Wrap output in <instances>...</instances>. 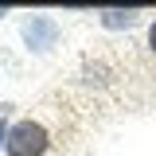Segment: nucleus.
I'll use <instances>...</instances> for the list:
<instances>
[{
    "label": "nucleus",
    "instance_id": "6",
    "mask_svg": "<svg viewBox=\"0 0 156 156\" xmlns=\"http://www.w3.org/2000/svg\"><path fill=\"white\" fill-rule=\"evenodd\" d=\"M0 16H8V8H0Z\"/></svg>",
    "mask_w": 156,
    "mask_h": 156
},
{
    "label": "nucleus",
    "instance_id": "3",
    "mask_svg": "<svg viewBox=\"0 0 156 156\" xmlns=\"http://www.w3.org/2000/svg\"><path fill=\"white\" fill-rule=\"evenodd\" d=\"M140 16L144 12H136V8H105V12H98L101 27H109V31H117V27H136Z\"/></svg>",
    "mask_w": 156,
    "mask_h": 156
},
{
    "label": "nucleus",
    "instance_id": "1",
    "mask_svg": "<svg viewBox=\"0 0 156 156\" xmlns=\"http://www.w3.org/2000/svg\"><path fill=\"white\" fill-rule=\"evenodd\" d=\"M47 144H51V136H47V129H43L39 121H16V125L8 129L4 152L8 156H43Z\"/></svg>",
    "mask_w": 156,
    "mask_h": 156
},
{
    "label": "nucleus",
    "instance_id": "2",
    "mask_svg": "<svg viewBox=\"0 0 156 156\" xmlns=\"http://www.w3.org/2000/svg\"><path fill=\"white\" fill-rule=\"evenodd\" d=\"M55 35H58V27H55L51 16H31L23 23V39H27L31 51H47V47L55 43Z\"/></svg>",
    "mask_w": 156,
    "mask_h": 156
},
{
    "label": "nucleus",
    "instance_id": "5",
    "mask_svg": "<svg viewBox=\"0 0 156 156\" xmlns=\"http://www.w3.org/2000/svg\"><path fill=\"white\" fill-rule=\"evenodd\" d=\"M148 51L156 55V20H152V27H148Z\"/></svg>",
    "mask_w": 156,
    "mask_h": 156
},
{
    "label": "nucleus",
    "instance_id": "4",
    "mask_svg": "<svg viewBox=\"0 0 156 156\" xmlns=\"http://www.w3.org/2000/svg\"><path fill=\"white\" fill-rule=\"evenodd\" d=\"M8 129H12V125H8V117H4V109H0V144H8Z\"/></svg>",
    "mask_w": 156,
    "mask_h": 156
}]
</instances>
